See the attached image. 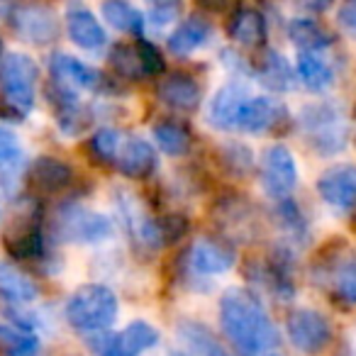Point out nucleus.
Returning <instances> with one entry per match:
<instances>
[{
	"label": "nucleus",
	"instance_id": "31",
	"mask_svg": "<svg viewBox=\"0 0 356 356\" xmlns=\"http://www.w3.org/2000/svg\"><path fill=\"white\" fill-rule=\"evenodd\" d=\"M0 356H47L40 337L17 325L0 327Z\"/></svg>",
	"mask_w": 356,
	"mask_h": 356
},
{
	"label": "nucleus",
	"instance_id": "41",
	"mask_svg": "<svg viewBox=\"0 0 356 356\" xmlns=\"http://www.w3.org/2000/svg\"><path fill=\"white\" fill-rule=\"evenodd\" d=\"M302 6H307L310 10H325L332 6V0H302Z\"/></svg>",
	"mask_w": 356,
	"mask_h": 356
},
{
	"label": "nucleus",
	"instance_id": "16",
	"mask_svg": "<svg viewBox=\"0 0 356 356\" xmlns=\"http://www.w3.org/2000/svg\"><path fill=\"white\" fill-rule=\"evenodd\" d=\"M66 32L79 49L88 54H100L108 47V32L98 22L95 13L81 0H71L66 6Z\"/></svg>",
	"mask_w": 356,
	"mask_h": 356
},
{
	"label": "nucleus",
	"instance_id": "24",
	"mask_svg": "<svg viewBox=\"0 0 356 356\" xmlns=\"http://www.w3.org/2000/svg\"><path fill=\"white\" fill-rule=\"evenodd\" d=\"M227 35L237 47L259 49L266 42V17L257 8H237L227 20Z\"/></svg>",
	"mask_w": 356,
	"mask_h": 356
},
{
	"label": "nucleus",
	"instance_id": "5",
	"mask_svg": "<svg viewBox=\"0 0 356 356\" xmlns=\"http://www.w3.org/2000/svg\"><path fill=\"white\" fill-rule=\"evenodd\" d=\"M3 247L17 261L40 259L44 254V218L37 198H25L17 203L3 229Z\"/></svg>",
	"mask_w": 356,
	"mask_h": 356
},
{
	"label": "nucleus",
	"instance_id": "19",
	"mask_svg": "<svg viewBox=\"0 0 356 356\" xmlns=\"http://www.w3.org/2000/svg\"><path fill=\"white\" fill-rule=\"evenodd\" d=\"M317 195L337 210L356 208V166L334 163L317 178Z\"/></svg>",
	"mask_w": 356,
	"mask_h": 356
},
{
	"label": "nucleus",
	"instance_id": "38",
	"mask_svg": "<svg viewBox=\"0 0 356 356\" xmlns=\"http://www.w3.org/2000/svg\"><path fill=\"white\" fill-rule=\"evenodd\" d=\"M220 159L225 161V166L234 173V176H247L254 168V154L249 147L239 142H229L220 149Z\"/></svg>",
	"mask_w": 356,
	"mask_h": 356
},
{
	"label": "nucleus",
	"instance_id": "22",
	"mask_svg": "<svg viewBox=\"0 0 356 356\" xmlns=\"http://www.w3.org/2000/svg\"><path fill=\"white\" fill-rule=\"evenodd\" d=\"M283 122H288V110L281 100L268 98V95H257L249 100L247 110L242 115L239 122V132L247 134H261V132H273Z\"/></svg>",
	"mask_w": 356,
	"mask_h": 356
},
{
	"label": "nucleus",
	"instance_id": "3",
	"mask_svg": "<svg viewBox=\"0 0 356 356\" xmlns=\"http://www.w3.org/2000/svg\"><path fill=\"white\" fill-rule=\"evenodd\" d=\"M120 312L118 296L103 283H83L69 296L64 315L69 325L79 332H103L115 325Z\"/></svg>",
	"mask_w": 356,
	"mask_h": 356
},
{
	"label": "nucleus",
	"instance_id": "42",
	"mask_svg": "<svg viewBox=\"0 0 356 356\" xmlns=\"http://www.w3.org/2000/svg\"><path fill=\"white\" fill-rule=\"evenodd\" d=\"M171 356H193L188 349H181V351H171Z\"/></svg>",
	"mask_w": 356,
	"mask_h": 356
},
{
	"label": "nucleus",
	"instance_id": "14",
	"mask_svg": "<svg viewBox=\"0 0 356 356\" xmlns=\"http://www.w3.org/2000/svg\"><path fill=\"white\" fill-rule=\"evenodd\" d=\"M51 79L71 86L74 90H90V93H113L115 86L103 71L88 66L86 61L71 54H54L49 61Z\"/></svg>",
	"mask_w": 356,
	"mask_h": 356
},
{
	"label": "nucleus",
	"instance_id": "17",
	"mask_svg": "<svg viewBox=\"0 0 356 356\" xmlns=\"http://www.w3.org/2000/svg\"><path fill=\"white\" fill-rule=\"evenodd\" d=\"M341 244H327L325 254L317 259V271L327 278L339 300L356 305V257H341Z\"/></svg>",
	"mask_w": 356,
	"mask_h": 356
},
{
	"label": "nucleus",
	"instance_id": "33",
	"mask_svg": "<svg viewBox=\"0 0 356 356\" xmlns=\"http://www.w3.org/2000/svg\"><path fill=\"white\" fill-rule=\"evenodd\" d=\"M220 215V225H222V229L229 234V239H232V234H239V237H247L249 232H254V213L252 208H249L247 203H242V200H227V203H222V208L218 210Z\"/></svg>",
	"mask_w": 356,
	"mask_h": 356
},
{
	"label": "nucleus",
	"instance_id": "18",
	"mask_svg": "<svg viewBox=\"0 0 356 356\" xmlns=\"http://www.w3.org/2000/svg\"><path fill=\"white\" fill-rule=\"evenodd\" d=\"M156 98L166 105L168 110L181 115H191L200 108L203 103V86L198 79L184 71H173V74L163 76L156 86Z\"/></svg>",
	"mask_w": 356,
	"mask_h": 356
},
{
	"label": "nucleus",
	"instance_id": "8",
	"mask_svg": "<svg viewBox=\"0 0 356 356\" xmlns=\"http://www.w3.org/2000/svg\"><path fill=\"white\" fill-rule=\"evenodd\" d=\"M161 341V334L154 325L144 320H134L122 332H93L88 346L95 356H142Z\"/></svg>",
	"mask_w": 356,
	"mask_h": 356
},
{
	"label": "nucleus",
	"instance_id": "35",
	"mask_svg": "<svg viewBox=\"0 0 356 356\" xmlns=\"http://www.w3.org/2000/svg\"><path fill=\"white\" fill-rule=\"evenodd\" d=\"M22 161H25V149H22L17 134L13 129H8L6 124H0V171H17L22 166Z\"/></svg>",
	"mask_w": 356,
	"mask_h": 356
},
{
	"label": "nucleus",
	"instance_id": "7",
	"mask_svg": "<svg viewBox=\"0 0 356 356\" xmlns=\"http://www.w3.org/2000/svg\"><path fill=\"white\" fill-rule=\"evenodd\" d=\"M113 71L124 81H149L159 79L166 69L163 54L156 44L137 37V42H120L108 54Z\"/></svg>",
	"mask_w": 356,
	"mask_h": 356
},
{
	"label": "nucleus",
	"instance_id": "4",
	"mask_svg": "<svg viewBox=\"0 0 356 356\" xmlns=\"http://www.w3.org/2000/svg\"><path fill=\"white\" fill-rule=\"evenodd\" d=\"M51 234L64 244H100L113 237V220L83 203H61L51 218Z\"/></svg>",
	"mask_w": 356,
	"mask_h": 356
},
{
	"label": "nucleus",
	"instance_id": "37",
	"mask_svg": "<svg viewBox=\"0 0 356 356\" xmlns=\"http://www.w3.org/2000/svg\"><path fill=\"white\" fill-rule=\"evenodd\" d=\"M184 8H186L184 0H147L149 22H152L154 27H159V30L171 27L173 22L181 20Z\"/></svg>",
	"mask_w": 356,
	"mask_h": 356
},
{
	"label": "nucleus",
	"instance_id": "25",
	"mask_svg": "<svg viewBox=\"0 0 356 356\" xmlns=\"http://www.w3.org/2000/svg\"><path fill=\"white\" fill-rule=\"evenodd\" d=\"M40 298V288L17 264L0 261V300L6 305H30Z\"/></svg>",
	"mask_w": 356,
	"mask_h": 356
},
{
	"label": "nucleus",
	"instance_id": "9",
	"mask_svg": "<svg viewBox=\"0 0 356 356\" xmlns=\"http://www.w3.org/2000/svg\"><path fill=\"white\" fill-rule=\"evenodd\" d=\"M259 176H261V186L268 198H291V193L298 186V163L291 149L283 144L268 147L261 156V163H259Z\"/></svg>",
	"mask_w": 356,
	"mask_h": 356
},
{
	"label": "nucleus",
	"instance_id": "20",
	"mask_svg": "<svg viewBox=\"0 0 356 356\" xmlns=\"http://www.w3.org/2000/svg\"><path fill=\"white\" fill-rule=\"evenodd\" d=\"M113 168H118V173H122L124 178L147 181L159 168L156 149H154V144L147 142V139L124 134V142H122V147H120Z\"/></svg>",
	"mask_w": 356,
	"mask_h": 356
},
{
	"label": "nucleus",
	"instance_id": "6",
	"mask_svg": "<svg viewBox=\"0 0 356 356\" xmlns=\"http://www.w3.org/2000/svg\"><path fill=\"white\" fill-rule=\"evenodd\" d=\"M302 134H305L307 144L322 156H334L346 147V137H349V127H346V118L337 105L332 103H315L302 108L300 118H298Z\"/></svg>",
	"mask_w": 356,
	"mask_h": 356
},
{
	"label": "nucleus",
	"instance_id": "40",
	"mask_svg": "<svg viewBox=\"0 0 356 356\" xmlns=\"http://www.w3.org/2000/svg\"><path fill=\"white\" fill-rule=\"evenodd\" d=\"M195 3H198L200 8H205V10H213V13H222L232 6V0H195Z\"/></svg>",
	"mask_w": 356,
	"mask_h": 356
},
{
	"label": "nucleus",
	"instance_id": "30",
	"mask_svg": "<svg viewBox=\"0 0 356 356\" xmlns=\"http://www.w3.org/2000/svg\"><path fill=\"white\" fill-rule=\"evenodd\" d=\"M100 13H103V20L108 22L113 30L122 32V35L142 37L144 15L134 6H129L127 0H103Z\"/></svg>",
	"mask_w": 356,
	"mask_h": 356
},
{
	"label": "nucleus",
	"instance_id": "27",
	"mask_svg": "<svg viewBox=\"0 0 356 356\" xmlns=\"http://www.w3.org/2000/svg\"><path fill=\"white\" fill-rule=\"evenodd\" d=\"M254 71H257V79L261 81L266 88L276 90V93H286V90L296 88L298 74L291 69L286 56L278 54V51H266Z\"/></svg>",
	"mask_w": 356,
	"mask_h": 356
},
{
	"label": "nucleus",
	"instance_id": "15",
	"mask_svg": "<svg viewBox=\"0 0 356 356\" xmlns=\"http://www.w3.org/2000/svg\"><path fill=\"white\" fill-rule=\"evenodd\" d=\"M249 100H252V93L244 83H239V81L225 83L210 100V124L222 129V132H239V122H242V115L247 110Z\"/></svg>",
	"mask_w": 356,
	"mask_h": 356
},
{
	"label": "nucleus",
	"instance_id": "34",
	"mask_svg": "<svg viewBox=\"0 0 356 356\" xmlns=\"http://www.w3.org/2000/svg\"><path fill=\"white\" fill-rule=\"evenodd\" d=\"M124 142V132L115 127H100L98 132L90 137V154L98 163L103 166H115V159H118V152Z\"/></svg>",
	"mask_w": 356,
	"mask_h": 356
},
{
	"label": "nucleus",
	"instance_id": "44",
	"mask_svg": "<svg viewBox=\"0 0 356 356\" xmlns=\"http://www.w3.org/2000/svg\"><path fill=\"white\" fill-rule=\"evenodd\" d=\"M264 356H278V354H264Z\"/></svg>",
	"mask_w": 356,
	"mask_h": 356
},
{
	"label": "nucleus",
	"instance_id": "26",
	"mask_svg": "<svg viewBox=\"0 0 356 356\" xmlns=\"http://www.w3.org/2000/svg\"><path fill=\"white\" fill-rule=\"evenodd\" d=\"M296 74L298 81L312 93H322L334 83V69L320 51H298Z\"/></svg>",
	"mask_w": 356,
	"mask_h": 356
},
{
	"label": "nucleus",
	"instance_id": "12",
	"mask_svg": "<svg viewBox=\"0 0 356 356\" xmlns=\"http://www.w3.org/2000/svg\"><path fill=\"white\" fill-rule=\"evenodd\" d=\"M47 100H49L51 110H54V120L64 134L76 137V134H83L90 127L93 115H90L88 105L81 103V98L71 86L51 79L49 86H47Z\"/></svg>",
	"mask_w": 356,
	"mask_h": 356
},
{
	"label": "nucleus",
	"instance_id": "1",
	"mask_svg": "<svg viewBox=\"0 0 356 356\" xmlns=\"http://www.w3.org/2000/svg\"><path fill=\"white\" fill-rule=\"evenodd\" d=\"M220 327L242 356H261L278 344V332L266 307L247 288H229L220 300Z\"/></svg>",
	"mask_w": 356,
	"mask_h": 356
},
{
	"label": "nucleus",
	"instance_id": "43",
	"mask_svg": "<svg viewBox=\"0 0 356 356\" xmlns=\"http://www.w3.org/2000/svg\"><path fill=\"white\" fill-rule=\"evenodd\" d=\"M3 56H6V54H3V42H0V59H3Z\"/></svg>",
	"mask_w": 356,
	"mask_h": 356
},
{
	"label": "nucleus",
	"instance_id": "28",
	"mask_svg": "<svg viewBox=\"0 0 356 356\" xmlns=\"http://www.w3.org/2000/svg\"><path fill=\"white\" fill-rule=\"evenodd\" d=\"M154 144L168 156H186L193 147V134L178 120H161L152 129Z\"/></svg>",
	"mask_w": 356,
	"mask_h": 356
},
{
	"label": "nucleus",
	"instance_id": "21",
	"mask_svg": "<svg viewBox=\"0 0 356 356\" xmlns=\"http://www.w3.org/2000/svg\"><path fill=\"white\" fill-rule=\"evenodd\" d=\"M30 186L40 195H61L76 184V171L59 156H40L30 166Z\"/></svg>",
	"mask_w": 356,
	"mask_h": 356
},
{
	"label": "nucleus",
	"instance_id": "11",
	"mask_svg": "<svg viewBox=\"0 0 356 356\" xmlns=\"http://www.w3.org/2000/svg\"><path fill=\"white\" fill-rule=\"evenodd\" d=\"M286 332L291 344L302 354H320L332 341V325L322 312L300 307L293 310L286 320Z\"/></svg>",
	"mask_w": 356,
	"mask_h": 356
},
{
	"label": "nucleus",
	"instance_id": "23",
	"mask_svg": "<svg viewBox=\"0 0 356 356\" xmlns=\"http://www.w3.org/2000/svg\"><path fill=\"white\" fill-rule=\"evenodd\" d=\"M213 35V22H208L203 15H191L178 22L176 30L168 35V49L176 56H193L210 44Z\"/></svg>",
	"mask_w": 356,
	"mask_h": 356
},
{
	"label": "nucleus",
	"instance_id": "32",
	"mask_svg": "<svg viewBox=\"0 0 356 356\" xmlns=\"http://www.w3.org/2000/svg\"><path fill=\"white\" fill-rule=\"evenodd\" d=\"M178 337L184 341V349H188L193 356H229L227 349L213 337V332L200 322H181Z\"/></svg>",
	"mask_w": 356,
	"mask_h": 356
},
{
	"label": "nucleus",
	"instance_id": "39",
	"mask_svg": "<svg viewBox=\"0 0 356 356\" xmlns=\"http://www.w3.org/2000/svg\"><path fill=\"white\" fill-rule=\"evenodd\" d=\"M337 22L346 35L356 37V0H346L344 6L337 13Z\"/></svg>",
	"mask_w": 356,
	"mask_h": 356
},
{
	"label": "nucleus",
	"instance_id": "29",
	"mask_svg": "<svg viewBox=\"0 0 356 356\" xmlns=\"http://www.w3.org/2000/svg\"><path fill=\"white\" fill-rule=\"evenodd\" d=\"M288 37L300 51H322L334 42L330 30L312 17H296L288 22Z\"/></svg>",
	"mask_w": 356,
	"mask_h": 356
},
{
	"label": "nucleus",
	"instance_id": "10",
	"mask_svg": "<svg viewBox=\"0 0 356 356\" xmlns=\"http://www.w3.org/2000/svg\"><path fill=\"white\" fill-rule=\"evenodd\" d=\"M10 27L22 42L35 47H47L59 37V20L47 6L30 3V6H15L8 15Z\"/></svg>",
	"mask_w": 356,
	"mask_h": 356
},
{
	"label": "nucleus",
	"instance_id": "2",
	"mask_svg": "<svg viewBox=\"0 0 356 356\" xmlns=\"http://www.w3.org/2000/svg\"><path fill=\"white\" fill-rule=\"evenodd\" d=\"M40 66L22 51H10L0 59V110L8 118H25L35 108Z\"/></svg>",
	"mask_w": 356,
	"mask_h": 356
},
{
	"label": "nucleus",
	"instance_id": "13",
	"mask_svg": "<svg viewBox=\"0 0 356 356\" xmlns=\"http://www.w3.org/2000/svg\"><path fill=\"white\" fill-rule=\"evenodd\" d=\"M234 247L227 239L220 237H200L191 244L184 254V261L188 273L195 276H220L234 266Z\"/></svg>",
	"mask_w": 356,
	"mask_h": 356
},
{
	"label": "nucleus",
	"instance_id": "36",
	"mask_svg": "<svg viewBox=\"0 0 356 356\" xmlns=\"http://www.w3.org/2000/svg\"><path fill=\"white\" fill-rule=\"evenodd\" d=\"M276 218H278V225H281V229L291 239H302V237H305L307 225H305V218H302V213H300V208H298L296 200H291V198L278 200Z\"/></svg>",
	"mask_w": 356,
	"mask_h": 356
}]
</instances>
